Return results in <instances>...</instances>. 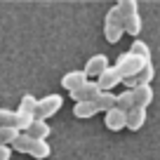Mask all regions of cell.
<instances>
[{
	"label": "cell",
	"mask_w": 160,
	"mask_h": 160,
	"mask_svg": "<svg viewBox=\"0 0 160 160\" xmlns=\"http://www.w3.org/2000/svg\"><path fill=\"white\" fill-rule=\"evenodd\" d=\"M61 104H64V99H61L59 94H47V97H42V99H38V106H35V118H40V120L52 118V115L61 108Z\"/></svg>",
	"instance_id": "obj_5"
},
{
	"label": "cell",
	"mask_w": 160,
	"mask_h": 160,
	"mask_svg": "<svg viewBox=\"0 0 160 160\" xmlns=\"http://www.w3.org/2000/svg\"><path fill=\"white\" fill-rule=\"evenodd\" d=\"M35 106H38V99H35L33 94H24L21 97L19 108H17V122H14V127L19 132H24L26 127L35 120Z\"/></svg>",
	"instance_id": "obj_3"
},
{
	"label": "cell",
	"mask_w": 160,
	"mask_h": 160,
	"mask_svg": "<svg viewBox=\"0 0 160 160\" xmlns=\"http://www.w3.org/2000/svg\"><path fill=\"white\" fill-rule=\"evenodd\" d=\"M104 125L108 127L111 132L125 130V127H127V113H125V111H120L118 106H113L111 111H106V115H104Z\"/></svg>",
	"instance_id": "obj_7"
},
{
	"label": "cell",
	"mask_w": 160,
	"mask_h": 160,
	"mask_svg": "<svg viewBox=\"0 0 160 160\" xmlns=\"http://www.w3.org/2000/svg\"><path fill=\"white\" fill-rule=\"evenodd\" d=\"M120 12H122V21H125V31L130 35H139L141 31V19L137 12V0H120L118 2Z\"/></svg>",
	"instance_id": "obj_4"
},
{
	"label": "cell",
	"mask_w": 160,
	"mask_h": 160,
	"mask_svg": "<svg viewBox=\"0 0 160 160\" xmlns=\"http://www.w3.org/2000/svg\"><path fill=\"white\" fill-rule=\"evenodd\" d=\"M115 106H118L120 111H125V113H127L130 108H134V101H132V92H130V90H125L122 94H118V97H115Z\"/></svg>",
	"instance_id": "obj_20"
},
{
	"label": "cell",
	"mask_w": 160,
	"mask_h": 160,
	"mask_svg": "<svg viewBox=\"0 0 160 160\" xmlns=\"http://www.w3.org/2000/svg\"><path fill=\"white\" fill-rule=\"evenodd\" d=\"M106 68H108V59H106L104 54H94V57L87 59V64H85V68H82V71H85L90 78H99Z\"/></svg>",
	"instance_id": "obj_11"
},
{
	"label": "cell",
	"mask_w": 160,
	"mask_h": 160,
	"mask_svg": "<svg viewBox=\"0 0 160 160\" xmlns=\"http://www.w3.org/2000/svg\"><path fill=\"white\" fill-rule=\"evenodd\" d=\"M17 122V111L0 108V127H14Z\"/></svg>",
	"instance_id": "obj_21"
},
{
	"label": "cell",
	"mask_w": 160,
	"mask_h": 160,
	"mask_svg": "<svg viewBox=\"0 0 160 160\" xmlns=\"http://www.w3.org/2000/svg\"><path fill=\"white\" fill-rule=\"evenodd\" d=\"M12 148L19 151V153H28V155H33L35 160H45L47 155L52 153L50 144H47L45 139H35V137L26 134V132H19V137L12 141Z\"/></svg>",
	"instance_id": "obj_1"
},
{
	"label": "cell",
	"mask_w": 160,
	"mask_h": 160,
	"mask_svg": "<svg viewBox=\"0 0 160 160\" xmlns=\"http://www.w3.org/2000/svg\"><path fill=\"white\" fill-rule=\"evenodd\" d=\"M122 33H125V21H122V12H120V7H111L108 12H106L104 17V38L108 40V42H118L120 38H122Z\"/></svg>",
	"instance_id": "obj_2"
},
{
	"label": "cell",
	"mask_w": 160,
	"mask_h": 160,
	"mask_svg": "<svg viewBox=\"0 0 160 160\" xmlns=\"http://www.w3.org/2000/svg\"><path fill=\"white\" fill-rule=\"evenodd\" d=\"M75 118H92L94 113H99L94 101H75V108H73Z\"/></svg>",
	"instance_id": "obj_16"
},
{
	"label": "cell",
	"mask_w": 160,
	"mask_h": 160,
	"mask_svg": "<svg viewBox=\"0 0 160 160\" xmlns=\"http://www.w3.org/2000/svg\"><path fill=\"white\" fill-rule=\"evenodd\" d=\"M144 122H146V108L134 106V108L127 111V130L137 132V130H141V127H144Z\"/></svg>",
	"instance_id": "obj_14"
},
{
	"label": "cell",
	"mask_w": 160,
	"mask_h": 160,
	"mask_svg": "<svg viewBox=\"0 0 160 160\" xmlns=\"http://www.w3.org/2000/svg\"><path fill=\"white\" fill-rule=\"evenodd\" d=\"M87 82V73L85 71H71V73H66L64 78H61V85H64V90L68 92H75L78 87H82Z\"/></svg>",
	"instance_id": "obj_12"
},
{
	"label": "cell",
	"mask_w": 160,
	"mask_h": 160,
	"mask_svg": "<svg viewBox=\"0 0 160 160\" xmlns=\"http://www.w3.org/2000/svg\"><path fill=\"white\" fill-rule=\"evenodd\" d=\"M99 94H101V87L97 85V82H90V80H87L82 87H78L75 92H71V97H73L75 101H94Z\"/></svg>",
	"instance_id": "obj_10"
},
{
	"label": "cell",
	"mask_w": 160,
	"mask_h": 160,
	"mask_svg": "<svg viewBox=\"0 0 160 160\" xmlns=\"http://www.w3.org/2000/svg\"><path fill=\"white\" fill-rule=\"evenodd\" d=\"M26 134H31V137H35V139H47L50 137V125H47V120H40V118H35L33 122H31L28 127H26Z\"/></svg>",
	"instance_id": "obj_15"
},
{
	"label": "cell",
	"mask_w": 160,
	"mask_h": 160,
	"mask_svg": "<svg viewBox=\"0 0 160 160\" xmlns=\"http://www.w3.org/2000/svg\"><path fill=\"white\" fill-rule=\"evenodd\" d=\"M151 78H153V66H151V61H148V64H144V66H141V68L137 71L134 75L125 78L122 82H125V85L132 90V87H139V85H148V82H151Z\"/></svg>",
	"instance_id": "obj_9"
},
{
	"label": "cell",
	"mask_w": 160,
	"mask_h": 160,
	"mask_svg": "<svg viewBox=\"0 0 160 160\" xmlns=\"http://www.w3.org/2000/svg\"><path fill=\"white\" fill-rule=\"evenodd\" d=\"M17 137H19L17 127H0V146H12Z\"/></svg>",
	"instance_id": "obj_19"
},
{
	"label": "cell",
	"mask_w": 160,
	"mask_h": 160,
	"mask_svg": "<svg viewBox=\"0 0 160 160\" xmlns=\"http://www.w3.org/2000/svg\"><path fill=\"white\" fill-rule=\"evenodd\" d=\"M115 97H118V94H111V92H101V94L94 99L97 108L104 111V113H106V111H111V108L115 106Z\"/></svg>",
	"instance_id": "obj_17"
},
{
	"label": "cell",
	"mask_w": 160,
	"mask_h": 160,
	"mask_svg": "<svg viewBox=\"0 0 160 160\" xmlns=\"http://www.w3.org/2000/svg\"><path fill=\"white\" fill-rule=\"evenodd\" d=\"M144 64H148V61H144V59H139V57H134L132 52H122V54L118 57V64H115V68L120 71V75H122V80H125V78H130V75H134Z\"/></svg>",
	"instance_id": "obj_6"
},
{
	"label": "cell",
	"mask_w": 160,
	"mask_h": 160,
	"mask_svg": "<svg viewBox=\"0 0 160 160\" xmlns=\"http://www.w3.org/2000/svg\"><path fill=\"white\" fill-rule=\"evenodd\" d=\"M132 101H134V106H139V108H146V106L153 101V90H151V85H139V87H132Z\"/></svg>",
	"instance_id": "obj_13"
},
{
	"label": "cell",
	"mask_w": 160,
	"mask_h": 160,
	"mask_svg": "<svg viewBox=\"0 0 160 160\" xmlns=\"http://www.w3.org/2000/svg\"><path fill=\"white\" fill-rule=\"evenodd\" d=\"M130 52L134 57H139V59H144V61H151V50H148L146 42H141V40H134V42H132Z\"/></svg>",
	"instance_id": "obj_18"
},
{
	"label": "cell",
	"mask_w": 160,
	"mask_h": 160,
	"mask_svg": "<svg viewBox=\"0 0 160 160\" xmlns=\"http://www.w3.org/2000/svg\"><path fill=\"white\" fill-rule=\"evenodd\" d=\"M10 155H12L10 146H0V160H10Z\"/></svg>",
	"instance_id": "obj_22"
},
{
	"label": "cell",
	"mask_w": 160,
	"mask_h": 160,
	"mask_svg": "<svg viewBox=\"0 0 160 160\" xmlns=\"http://www.w3.org/2000/svg\"><path fill=\"white\" fill-rule=\"evenodd\" d=\"M118 82H122V75H120V71L115 68V66H108V68L97 78V85L101 87V92H111Z\"/></svg>",
	"instance_id": "obj_8"
}]
</instances>
